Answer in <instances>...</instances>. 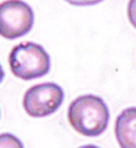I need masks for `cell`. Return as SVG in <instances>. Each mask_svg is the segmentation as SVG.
I'll list each match as a JSON object with an SVG mask.
<instances>
[{"mask_svg": "<svg viewBox=\"0 0 136 148\" xmlns=\"http://www.w3.org/2000/svg\"><path fill=\"white\" fill-rule=\"evenodd\" d=\"M67 117L75 132L84 136L96 137L106 130L110 111L102 97L83 95L69 104Z\"/></svg>", "mask_w": 136, "mask_h": 148, "instance_id": "6da1fadb", "label": "cell"}, {"mask_svg": "<svg viewBox=\"0 0 136 148\" xmlns=\"http://www.w3.org/2000/svg\"><path fill=\"white\" fill-rule=\"evenodd\" d=\"M8 64L14 77L22 80L42 78L50 71V56L41 44L23 42L12 48Z\"/></svg>", "mask_w": 136, "mask_h": 148, "instance_id": "7a4b0ae2", "label": "cell"}, {"mask_svg": "<svg viewBox=\"0 0 136 148\" xmlns=\"http://www.w3.org/2000/svg\"><path fill=\"white\" fill-rule=\"evenodd\" d=\"M35 13L31 6L23 0H5L0 4V36L16 40L32 29Z\"/></svg>", "mask_w": 136, "mask_h": 148, "instance_id": "3957f363", "label": "cell"}, {"mask_svg": "<svg viewBox=\"0 0 136 148\" xmlns=\"http://www.w3.org/2000/svg\"><path fill=\"white\" fill-rule=\"evenodd\" d=\"M65 99L62 87L55 82H42L31 86L25 92L23 106L31 117H47L56 112Z\"/></svg>", "mask_w": 136, "mask_h": 148, "instance_id": "277c9868", "label": "cell"}, {"mask_svg": "<svg viewBox=\"0 0 136 148\" xmlns=\"http://www.w3.org/2000/svg\"><path fill=\"white\" fill-rule=\"evenodd\" d=\"M115 135L121 148H136V106L124 109L117 116Z\"/></svg>", "mask_w": 136, "mask_h": 148, "instance_id": "5b68a950", "label": "cell"}, {"mask_svg": "<svg viewBox=\"0 0 136 148\" xmlns=\"http://www.w3.org/2000/svg\"><path fill=\"white\" fill-rule=\"evenodd\" d=\"M0 148H24L23 142L10 133L0 134Z\"/></svg>", "mask_w": 136, "mask_h": 148, "instance_id": "8992f818", "label": "cell"}, {"mask_svg": "<svg viewBox=\"0 0 136 148\" xmlns=\"http://www.w3.org/2000/svg\"><path fill=\"white\" fill-rule=\"evenodd\" d=\"M126 13H128V19L130 24L136 29V0H129Z\"/></svg>", "mask_w": 136, "mask_h": 148, "instance_id": "52a82bcc", "label": "cell"}, {"mask_svg": "<svg viewBox=\"0 0 136 148\" xmlns=\"http://www.w3.org/2000/svg\"><path fill=\"white\" fill-rule=\"evenodd\" d=\"M65 1L73 6H93L104 1V0H65Z\"/></svg>", "mask_w": 136, "mask_h": 148, "instance_id": "ba28073f", "label": "cell"}, {"mask_svg": "<svg viewBox=\"0 0 136 148\" xmlns=\"http://www.w3.org/2000/svg\"><path fill=\"white\" fill-rule=\"evenodd\" d=\"M4 78H5V72H4L3 67H1V64H0V84H1V81L4 80Z\"/></svg>", "mask_w": 136, "mask_h": 148, "instance_id": "9c48e42d", "label": "cell"}, {"mask_svg": "<svg viewBox=\"0 0 136 148\" xmlns=\"http://www.w3.org/2000/svg\"><path fill=\"white\" fill-rule=\"evenodd\" d=\"M79 148H100V147H98L96 145H85V146H81Z\"/></svg>", "mask_w": 136, "mask_h": 148, "instance_id": "30bf717a", "label": "cell"}]
</instances>
